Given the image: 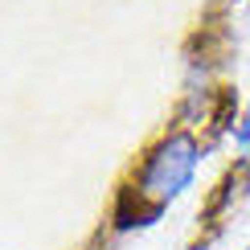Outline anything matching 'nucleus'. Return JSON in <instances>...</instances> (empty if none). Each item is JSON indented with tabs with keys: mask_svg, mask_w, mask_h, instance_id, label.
Returning a JSON list of instances; mask_svg holds the SVG:
<instances>
[{
	"mask_svg": "<svg viewBox=\"0 0 250 250\" xmlns=\"http://www.w3.org/2000/svg\"><path fill=\"white\" fill-rule=\"evenodd\" d=\"M201 160H205V140L201 135L193 127H168L140 152L123 193L131 201H140L148 213L164 217L168 205H176L193 189L197 172H201Z\"/></svg>",
	"mask_w": 250,
	"mask_h": 250,
	"instance_id": "f257e3e1",
	"label": "nucleus"
},
{
	"mask_svg": "<svg viewBox=\"0 0 250 250\" xmlns=\"http://www.w3.org/2000/svg\"><path fill=\"white\" fill-rule=\"evenodd\" d=\"M230 135H234V148H238V152H250V103H246V111H242V115L234 119Z\"/></svg>",
	"mask_w": 250,
	"mask_h": 250,
	"instance_id": "f03ea898",
	"label": "nucleus"
},
{
	"mask_svg": "<svg viewBox=\"0 0 250 250\" xmlns=\"http://www.w3.org/2000/svg\"><path fill=\"white\" fill-rule=\"evenodd\" d=\"M189 250H209V242H197V246H189Z\"/></svg>",
	"mask_w": 250,
	"mask_h": 250,
	"instance_id": "7ed1b4c3",
	"label": "nucleus"
},
{
	"mask_svg": "<svg viewBox=\"0 0 250 250\" xmlns=\"http://www.w3.org/2000/svg\"><path fill=\"white\" fill-rule=\"evenodd\" d=\"M246 250H250V246H246Z\"/></svg>",
	"mask_w": 250,
	"mask_h": 250,
	"instance_id": "20e7f679",
	"label": "nucleus"
}]
</instances>
